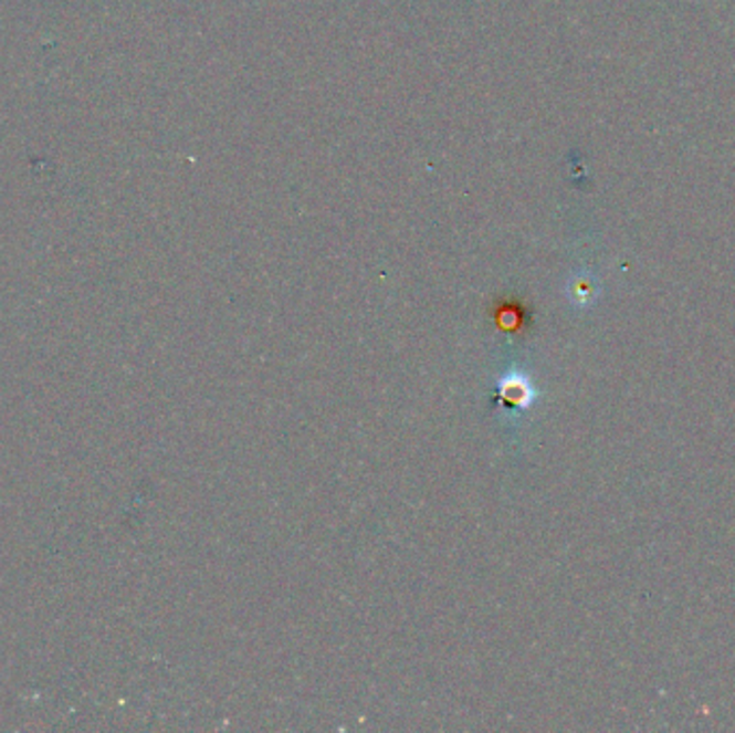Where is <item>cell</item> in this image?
Wrapping results in <instances>:
<instances>
[{
  "label": "cell",
  "instance_id": "cell-1",
  "mask_svg": "<svg viewBox=\"0 0 735 733\" xmlns=\"http://www.w3.org/2000/svg\"><path fill=\"white\" fill-rule=\"evenodd\" d=\"M500 398L507 409H527L534 400V387L523 375H507L500 381Z\"/></svg>",
  "mask_w": 735,
  "mask_h": 733
},
{
  "label": "cell",
  "instance_id": "cell-2",
  "mask_svg": "<svg viewBox=\"0 0 735 733\" xmlns=\"http://www.w3.org/2000/svg\"><path fill=\"white\" fill-rule=\"evenodd\" d=\"M594 295H596V284L591 282V278L579 275V278L573 280V284H570V297H573V302H577L579 306H585V304H589L594 300Z\"/></svg>",
  "mask_w": 735,
  "mask_h": 733
}]
</instances>
